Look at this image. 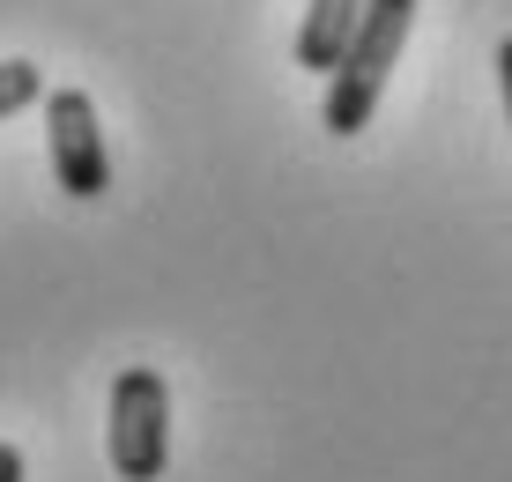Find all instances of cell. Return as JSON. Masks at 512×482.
<instances>
[{
    "instance_id": "obj_1",
    "label": "cell",
    "mask_w": 512,
    "mask_h": 482,
    "mask_svg": "<svg viewBox=\"0 0 512 482\" xmlns=\"http://www.w3.org/2000/svg\"><path fill=\"white\" fill-rule=\"evenodd\" d=\"M416 30V0H364L357 15V38L342 45V60H334L327 75V134H364L386 97V75H394L401 45H409Z\"/></svg>"
},
{
    "instance_id": "obj_2",
    "label": "cell",
    "mask_w": 512,
    "mask_h": 482,
    "mask_svg": "<svg viewBox=\"0 0 512 482\" xmlns=\"http://www.w3.org/2000/svg\"><path fill=\"white\" fill-rule=\"evenodd\" d=\"M119 482H156L171 460V394L149 364H127L112 379V423H104Z\"/></svg>"
},
{
    "instance_id": "obj_3",
    "label": "cell",
    "mask_w": 512,
    "mask_h": 482,
    "mask_svg": "<svg viewBox=\"0 0 512 482\" xmlns=\"http://www.w3.org/2000/svg\"><path fill=\"white\" fill-rule=\"evenodd\" d=\"M45 141H52V178H60V193L97 201V193L112 186V156H104L97 104L82 97V89H52L45 97Z\"/></svg>"
},
{
    "instance_id": "obj_4",
    "label": "cell",
    "mask_w": 512,
    "mask_h": 482,
    "mask_svg": "<svg viewBox=\"0 0 512 482\" xmlns=\"http://www.w3.org/2000/svg\"><path fill=\"white\" fill-rule=\"evenodd\" d=\"M357 15H364V0H312V8H305V30H297V67L334 75L342 45L357 38Z\"/></svg>"
},
{
    "instance_id": "obj_5",
    "label": "cell",
    "mask_w": 512,
    "mask_h": 482,
    "mask_svg": "<svg viewBox=\"0 0 512 482\" xmlns=\"http://www.w3.org/2000/svg\"><path fill=\"white\" fill-rule=\"evenodd\" d=\"M45 97V75L30 60H0V119L8 112H23V104H38Z\"/></svg>"
},
{
    "instance_id": "obj_6",
    "label": "cell",
    "mask_w": 512,
    "mask_h": 482,
    "mask_svg": "<svg viewBox=\"0 0 512 482\" xmlns=\"http://www.w3.org/2000/svg\"><path fill=\"white\" fill-rule=\"evenodd\" d=\"M498 82H505V119H512V38L498 45Z\"/></svg>"
},
{
    "instance_id": "obj_7",
    "label": "cell",
    "mask_w": 512,
    "mask_h": 482,
    "mask_svg": "<svg viewBox=\"0 0 512 482\" xmlns=\"http://www.w3.org/2000/svg\"><path fill=\"white\" fill-rule=\"evenodd\" d=\"M0 482H23V453L15 445H0Z\"/></svg>"
}]
</instances>
